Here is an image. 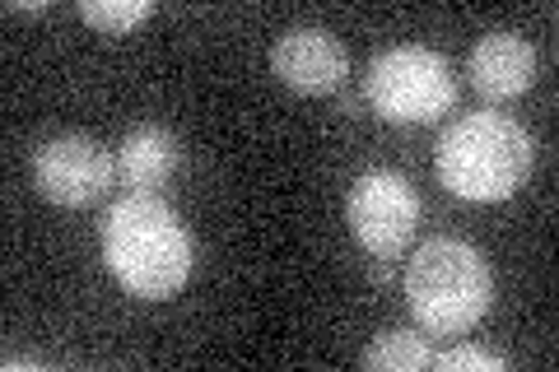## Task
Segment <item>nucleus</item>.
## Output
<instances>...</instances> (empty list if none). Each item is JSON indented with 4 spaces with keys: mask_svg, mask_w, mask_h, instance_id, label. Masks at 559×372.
I'll return each mask as SVG.
<instances>
[{
    "mask_svg": "<svg viewBox=\"0 0 559 372\" xmlns=\"http://www.w3.org/2000/svg\"><path fill=\"white\" fill-rule=\"evenodd\" d=\"M364 98L378 117L415 127V121H439L457 103V75L429 47H388L364 70Z\"/></svg>",
    "mask_w": 559,
    "mask_h": 372,
    "instance_id": "4",
    "label": "nucleus"
},
{
    "mask_svg": "<svg viewBox=\"0 0 559 372\" xmlns=\"http://www.w3.org/2000/svg\"><path fill=\"white\" fill-rule=\"evenodd\" d=\"M178 164H182L178 135L164 127H135V131H127V140H121V149H117V177L131 191H145V196H154V191L178 172Z\"/></svg>",
    "mask_w": 559,
    "mask_h": 372,
    "instance_id": "9",
    "label": "nucleus"
},
{
    "mask_svg": "<svg viewBox=\"0 0 559 372\" xmlns=\"http://www.w3.org/2000/svg\"><path fill=\"white\" fill-rule=\"evenodd\" d=\"M345 219H349V233L359 238L364 252L388 261V256L406 252V242L415 238L419 196H415V187L401 172L373 168V172L355 177V187H349Z\"/></svg>",
    "mask_w": 559,
    "mask_h": 372,
    "instance_id": "5",
    "label": "nucleus"
},
{
    "mask_svg": "<svg viewBox=\"0 0 559 372\" xmlns=\"http://www.w3.org/2000/svg\"><path fill=\"white\" fill-rule=\"evenodd\" d=\"M359 363L373 372H419L433 363V349L419 331H382L378 340L364 349Z\"/></svg>",
    "mask_w": 559,
    "mask_h": 372,
    "instance_id": "10",
    "label": "nucleus"
},
{
    "mask_svg": "<svg viewBox=\"0 0 559 372\" xmlns=\"http://www.w3.org/2000/svg\"><path fill=\"white\" fill-rule=\"evenodd\" d=\"M150 14H154L150 0H84L80 5V20L103 33H135Z\"/></svg>",
    "mask_w": 559,
    "mask_h": 372,
    "instance_id": "11",
    "label": "nucleus"
},
{
    "mask_svg": "<svg viewBox=\"0 0 559 372\" xmlns=\"http://www.w3.org/2000/svg\"><path fill=\"white\" fill-rule=\"evenodd\" d=\"M271 70L294 94H331L345 84L349 57L341 38H331L326 28H289L271 47Z\"/></svg>",
    "mask_w": 559,
    "mask_h": 372,
    "instance_id": "7",
    "label": "nucleus"
},
{
    "mask_svg": "<svg viewBox=\"0 0 559 372\" xmlns=\"http://www.w3.org/2000/svg\"><path fill=\"white\" fill-rule=\"evenodd\" d=\"M117 158L90 135H57L33 154V187L61 209H84L108 196Z\"/></svg>",
    "mask_w": 559,
    "mask_h": 372,
    "instance_id": "6",
    "label": "nucleus"
},
{
    "mask_svg": "<svg viewBox=\"0 0 559 372\" xmlns=\"http://www.w3.org/2000/svg\"><path fill=\"white\" fill-rule=\"evenodd\" d=\"M466 75L480 98H495V103L518 98V94H527L536 80V47L513 28H495L471 47Z\"/></svg>",
    "mask_w": 559,
    "mask_h": 372,
    "instance_id": "8",
    "label": "nucleus"
},
{
    "mask_svg": "<svg viewBox=\"0 0 559 372\" xmlns=\"http://www.w3.org/2000/svg\"><path fill=\"white\" fill-rule=\"evenodd\" d=\"M103 265L131 298H173L191 275V233L178 209L159 196L131 191L103 215Z\"/></svg>",
    "mask_w": 559,
    "mask_h": 372,
    "instance_id": "1",
    "label": "nucleus"
},
{
    "mask_svg": "<svg viewBox=\"0 0 559 372\" xmlns=\"http://www.w3.org/2000/svg\"><path fill=\"white\" fill-rule=\"evenodd\" d=\"M532 135L503 112H466L439 140L433 168L462 201H509L532 177Z\"/></svg>",
    "mask_w": 559,
    "mask_h": 372,
    "instance_id": "2",
    "label": "nucleus"
},
{
    "mask_svg": "<svg viewBox=\"0 0 559 372\" xmlns=\"http://www.w3.org/2000/svg\"><path fill=\"white\" fill-rule=\"evenodd\" d=\"M429 368H439V372H499V368H509V363H503L499 353H489V349L457 345V349L433 353V363H429Z\"/></svg>",
    "mask_w": 559,
    "mask_h": 372,
    "instance_id": "12",
    "label": "nucleus"
},
{
    "mask_svg": "<svg viewBox=\"0 0 559 372\" xmlns=\"http://www.w3.org/2000/svg\"><path fill=\"white\" fill-rule=\"evenodd\" d=\"M406 298L425 335H466L489 312L495 275L462 238H429L406 265Z\"/></svg>",
    "mask_w": 559,
    "mask_h": 372,
    "instance_id": "3",
    "label": "nucleus"
}]
</instances>
